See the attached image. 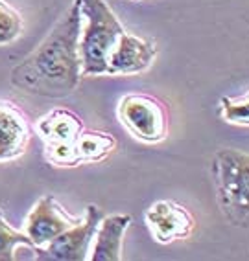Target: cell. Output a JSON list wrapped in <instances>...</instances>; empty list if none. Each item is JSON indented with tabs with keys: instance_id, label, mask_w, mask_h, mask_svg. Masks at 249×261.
<instances>
[{
	"instance_id": "cell-1",
	"label": "cell",
	"mask_w": 249,
	"mask_h": 261,
	"mask_svg": "<svg viewBox=\"0 0 249 261\" xmlns=\"http://www.w3.org/2000/svg\"><path fill=\"white\" fill-rule=\"evenodd\" d=\"M81 13L78 0L63 11L54 28L35 50L10 72L15 89L44 98L71 96L81 75L80 57Z\"/></svg>"
},
{
	"instance_id": "cell-2",
	"label": "cell",
	"mask_w": 249,
	"mask_h": 261,
	"mask_svg": "<svg viewBox=\"0 0 249 261\" xmlns=\"http://www.w3.org/2000/svg\"><path fill=\"white\" fill-rule=\"evenodd\" d=\"M81 13V75H107L111 51L126 30L107 0H78Z\"/></svg>"
},
{
	"instance_id": "cell-3",
	"label": "cell",
	"mask_w": 249,
	"mask_h": 261,
	"mask_svg": "<svg viewBox=\"0 0 249 261\" xmlns=\"http://www.w3.org/2000/svg\"><path fill=\"white\" fill-rule=\"evenodd\" d=\"M216 199L225 221L249 228V153L221 149L212 159Z\"/></svg>"
},
{
	"instance_id": "cell-4",
	"label": "cell",
	"mask_w": 249,
	"mask_h": 261,
	"mask_svg": "<svg viewBox=\"0 0 249 261\" xmlns=\"http://www.w3.org/2000/svg\"><path fill=\"white\" fill-rule=\"evenodd\" d=\"M117 116L124 129L139 142L153 145L168 138L170 112L165 103L151 94L133 92L122 96Z\"/></svg>"
},
{
	"instance_id": "cell-5",
	"label": "cell",
	"mask_w": 249,
	"mask_h": 261,
	"mask_svg": "<svg viewBox=\"0 0 249 261\" xmlns=\"http://www.w3.org/2000/svg\"><path fill=\"white\" fill-rule=\"evenodd\" d=\"M44 144V159L56 168H76V142L85 129L81 118L69 109H54L35 123Z\"/></svg>"
},
{
	"instance_id": "cell-6",
	"label": "cell",
	"mask_w": 249,
	"mask_h": 261,
	"mask_svg": "<svg viewBox=\"0 0 249 261\" xmlns=\"http://www.w3.org/2000/svg\"><path fill=\"white\" fill-rule=\"evenodd\" d=\"M104 219V210L96 204L87 206L85 219L78 224L71 226L69 230L57 236L56 239L44 245V247L35 248L33 259L41 261H85L89 259L90 247H93L94 236L98 230L100 221Z\"/></svg>"
},
{
	"instance_id": "cell-7",
	"label": "cell",
	"mask_w": 249,
	"mask_h": 261,
	"mask_svg": "<svg viewBox=\"0 0 249 261\" xmlns=\"http://www.w3.org/2000/svg\"><path fill=\"white\" fill-rule=\"evenodd\" d=\"M144 223L153 241L161 245L188 239L196 230L194 215L175 201H157L146 210Z\"/></svg>"
},
{
	"instance_id": "cell-8",
	"label": "cell",
	"mask_w": 249,
	"mask_h": 261,
	"mask_svg": "<svg viewBox=\"0 0 249 261\" xmlns=\"http://www.w3.org/2000/svg\"><path fill=\"white\" fill-rule=\"evenodd\" d=\"M83 217H74L54 199V195L41 197L24 223V233L32 239L33 247H44L61 236L65 230L78 224Z\"/></svg>"
},
{
	"instance_id": "cell-9",
	"label": "cell",
	"mask_w": 249,
	"mask_h": 261,
	"mask_svg": "<svg viewBox=\"0 0 249 261\" xmlns=\"http://www.w3.org/2000/svg\"><path fill=\"white\" fill-rule=\"evenodd\" d=\"M157 56V44L146 37L124 32L117 46L111 51L107 75H137L153 65Z\"/></svg>"
},
{
	"instance_id": "cell-10",
	"label": "cell",
	"mask_w": 249,
	"mask_h": 261,
	"mask_svg": "<svg viewBox=\"0 0 249 261\" xmlns=\"http://www.w3.org/2000/svg\"><path fill=\"white\" fill-rule=\"evenodd\" d=\"M30 136V121L22 109L10 99H0V162L22 156Z\"/></svg>"
},
{
	"instance_id": "cell-11",
	"label": "cell",
	"mask_w": 249,
	"mask_h": 261,
	"mask_svg": "<svg viewBox=\"0 0 249 261\" xmlns=\"http://www.w3.org/2000/svg\"><path fill=\"white\" fill-rule=\"evenodd\" d=\"M131 224V215L115 214L100 221L93 247H90V261H120L122 259L124 236Z\"/></svg>"
},
{
	"instance_id": "cell-12",
	"label": "cell",
	"mask_w": 249,
	"mask_h": 261,
	"mask_svg": "<svg viewBox=\"0 0 249 261\" xmlns=\"http://www.w3.org/2000/svg\"><path fill=\"white\" fill-rule=\"evenodd\" d=\"M117 149V138L104 130L83 129L76 142L78 164H98L104 162L109 154Z\"/></svg>"
},
{
	"instance_id": "cell-13",
	"label": "cell",
	"mask_w": 249,
	"mask_h": 261,
	"mask_svg": "<svg viewBox=\"0 0 249 261\" xmlns=\"http://www.w3.org/2000/svg\"><path fill=\"white\" fill-rule=\"evenodd\" d=\"M220 116L231 125L249 127V92L242 96H223L220 99Z\"/></svg>"
},
{
	"instance_id": "cell-14",
	"label": "cell",
	"mask_w": 249,
	"mask_h": 261,
	"mask_svg": "<svg viewBox=\"0 0 249 261\" xmlns=\"http://www.w3.org/2000/svg\"><path fill=\"white\" fill-rule=\"evenodd\" d=\"M33 247L32 239L24 232L11 228L10 224L6 223L4 214L0 210V261H13L15 259V248L17 247Z\"/></svg>"
},
{
	"instance_id": "cell-15",
	"label": "cell",
	"mask_w": 249,
	"mask_h": 261,
	"mask_svg": "<svg viewBox=\"0 0 249 261\" xmlns=\"http://www.w3.org/2000/svg\"><path fill=\"white\" fill-rule=\"evenodd\" d=\"M24 22L19 11L0 0V46H8L22 35Z\"/></svg>"
},
{
	"instance_id": "cell-16",
	"label": "cell",
	"mask_w": 249,
	"mask_h": 261,
	"mask_svg": "<svg viewBox=\"0 0 249 261\" xmlns=\"http://www.w3.org/2000/svg\"><path fill=\"white\" fill-rule=\"evenodd\" d=\"M127 2H141V0H127Z\"/></svg>"
}]
</instances>
